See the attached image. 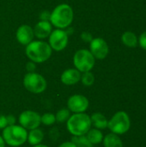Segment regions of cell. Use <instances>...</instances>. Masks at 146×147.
I'll use <instances>...</instances> for the list:
<instances>
[{"label": "cell", "mask_w": 146, "mask_h": 147, "mask_svg": "<svg viewBox=\"0 0 146 147\" xmlns=\"http://www.w3.org/2000/svg\"><path fill=\"white\" fill-rule=\"evenodd\" d=\"M27 57L34 63L46 62L52 55V48L46 41L33 40L26 47Z\"/></svg>", "instance_id": "6da1fadb"}, {"label": "cell", "mask_w": 146, "mask_h": 147, "mask_svg": "<svg viewBox=\"0 0 146 147\" xmlns=\"http://www.w3.org/2000/svg\"><path fill=\"white\" fill-rule=\"evenodd\" d=\"M91 126L90 116L85 113L73 114L66 121L67 130L73 136L86 135Z\"/></svg>", "instance_id": "7a4b0ae2"}, {"label": "cell", "mask_w": 146, "mask_h": 147, "mask_svg": "<svg viewBox=\"0 0 146 147\" xmlns=\"http://www.w3.org/2000/svg\"><path fill=\"white\" fill-rule=\"evenodd\" d=\"M51 24L59 29L68 28L73 21V10L69 4L61 3L54 8L50 15Z\"/></svg>", "instance_id": "3957f363"}, {"label": "cell", "mask_w": 146, "mask_h": 147, "mask_svg": "<svg viewBox=\"0 0 146 147\" xmlns=\"http://www.w3.org/2000/svg\"><path fill=\"white\" fill-rule=\"evenodd\" d=\"M2 137L8 146L17 147L23 145L28 140V131L22 126L11 125L3 129Z\"/></svg>", "instance_id": "277c9868"}, {"label": "cell", "mask_w": 146, "mask_h": 147, "mask_svg": "<svg viewBox=\"0 0 146 147\" xmlns=\"http://www.w3.org/2000/svg\"><path fill=\"white\" fill-rule=\"evenodd\" d=\"M108 127L111 133L121 135L127 133L131 127V120L125 111L116 112L108 121Z\"/></svg>", "instance_id": "5b68a950"}, {"label": "cell", "mask_w": 146, "mask_h": 147, "mask_svg": "<svg viewBox=\"0 0 146 147\" xmlns=\"http://www.w3.org/2000/svg\"><path fill=\"white\" fill-rule=\"evenodd\" d=\"M96 63V59L89 50L80 49L76 52L73 57V64L80 72L90 71Z\"/></svg>", "instance_id": "8992f818"}, {"label": "cell", "mask_w": 146, "mask_h": 147, "mask_svg": "<svg viewBox=\"0 0 146 147\" xmlns=\"http://www.w3.org/2000/svg\"><path fill=\"white\" fill-rule=\"evenodd\" d=\"M23 85L27 90L34 94H40L46 90L47 84L44 77L36 72H28L23 78Z\"/></svg>", "instance_id": "52a82bcc"}, {"label": "cell", "mask_w": 146, "mask_h": 147, "mask_svg": "<svg viewBox=\"0 0 146 147\" xmlns=\"http://www.w3.org/2000/svg\"><path fill=\"white\" fill-rule=\"evenodd\" d=\"M68 34L64 29L57 28L49 35V45L52 50H55L57 52L64 50L68 44Z\"/></svg>", "instance_id": "ba28073f"}, {"label": "cell", "mask_w": 146, "mask_h": 147, "mask_svg": "<svg viewBox=\"0 0 146 147\" xmlns=\"http://www.w3.org/2000/svg\"><path fill=\"white\" fill-rule=\"evenodd\" d=\"M18 121L20 126H22L26 130H32L38 128L41 124L40 121V115L34 111L32 110H26L23 111L18 118Z\"/></svg>", "instance_id": "9c48e42d"}, {"label": "cell", "mask_w": 146, "mask_h": 147, "mask_svg": "<svg viewBox=\"0 0 146 147\" xmlns=\"http://www.w3.org/2000/svg\"><path fill=\"white\" fill-rule=\"evenodd\" d=\"M89 102L86 96L83 95H73L70 96V98L67 101V107L68 109L74 113H84L88 108H89Z\"/></svg>", "instance_id": "30bf717a"}, {"label": "cell", "mask_w": 146, "mask_h": 147, "mask_svg": "<svg viewBox=\"0 0 146 147\" xmlns=\"http://www.w3.org/2000/svg\"><path fill=\"white\" fill-rule=\"evenodd\" d=\"M89 51L95 59H104L109 53V47L102 38H94L89 42Z\"/></svg>", "instance_id": "8fae6325"}, {"label": "cell", "mask_w": 146, "mask_h": 147, "mask_svg": "<svg viewBox=\"0 0 146 147\" xmlns=\"http://www.w3.org/2000/svg\"><path fill=\"white\" fill-rule=\"evenodd\" d=\"M34 37V29L28 25H22L16 31V40L22 45L27 46L33 41Z\"/></svg>", "instance_id": "7c38bea8"}, {"label": "cell", "mask_w": 146, "mask_h": 147, "mask_svg": "<svg viewBox=\"0 0 146 147\" xmlns=\"http://www.w3.org/2000/svg\"><path fill=\"white\" fill-rule=\"evenodd\" d=\"M61 82L65 85H74L81 79V72L76 68L65 70L61 75Z\"/></svg>", "instance_id": "4fadbf2b"}, {"label": "cell", "mask_w": 146, "mask_h": 147, "mask_svg": "<svg viewBox=\"0 0 146 147\" xmlns=\"http://www.w3.org/2000/svg\"><path fill=\"white\" fill-rule=\"evenodd\" d=\"M52 33V24L48 21H40L34 28V36L39 39H45L49 37Z\"/></svg>", "instance_id": "5bb4252c"}, {"label": "cell", "mask_w": 146, "mask_h": 147, "mask_svg": "<svg viewBox=\"0 0 146 147\" xmlns=\"http://www.w3.org/2000/svg\"><path fill=\"white\" fill-rule=\"evenodd\" d=\"M90 121H91V125L99 130H103L108 127V121L104 115L102 113H94L90 116Z\"/></svg>", "instance_id": "9a60e30c"}, {"label": "cell", "mask_w": 146, "mask_h": 147, "mask_svg": "<svg viewBox=\"0 0 146 147\" xmlns=\"http://www.w3.org/2000/svg\"><path fill=\"white\" fill-rule=\"evenodd\" d=\"M104 147H123V142L118 134L110 133L103 138Z\"/></svg>", "instance_id": "2e32d148"}, {"label": "cell", "mask_w": 146, "mask_h": 147, "mask_svg": "<svg viewBox=\"0 0 146 147\" xmlns=\"http://www.w3.org/2000/svg\"><path fill=\"white\" fill-rule=\"evenodd\" d=\"M44 139V134L43 132L38 127L35 129L30 130V132L28 134V140L27 141L31 145V146H36L41 143V141Z\"/></svg>", "instance_id": "e0dca14e"}, {"label": "cell", "mask_w": 146, "mask_h": 147, "mask_svg": "<svg viewBox=\"0 0 146 147\" xmlns=\"http://www.w3.org/2000/svg\"><path fill=\"white\" fill-rule=\"evenodd\" d=\"M121 40L123 44L128 47H136L139 44V39L133 32L126 31L121 35Z\"/></svg>", "instance_id": "ac0fdd59"}, {"label": "cell", "mask_w": 146, "mask_h": 147, "mask_svg": "<svg viewBox=\"0 0 146 147\" xmlns=\"http://www.w3.org/2000/svg\"><path fill=\"white\" fill-rule=\"evenodd\" d=\"M86 137L88 138V140L90 141L92 145H97V144L102 143L104 138L102 131L95 127L90 128L89 130V132L86 134Z\"/></svg>", "instance_id": "d6986e66"}, {"label": "cell", "mask_w": 146, "mask_h": 147, "mask_svg": "<svg viewBox=\"0 0 146 147\" xmlns=\"http://www.w3.org/2000/svg\"><path fill=\"white\" fill-rule=\"evenodd\" d=\"M71 142L77 147H93L94 146L90 143L86 135L73 136L71 139Z\"/></svg>", "instance_id": "ffe728a7"}, {"label": "cell", "mask_w": 146, "mask_h": 147, "mask_svg": "<svg viewBox=\"0 0 146 147\" xmlns=\"http://www.w3.org/2000/svg\"><path fill=\"white\" fill-rule=\"evenodd\" d=\"M70 110L68 109H62L60 110H59L55 115L56 117V121L59 122V123H64V122H66L68 121V119L70 118L71 116V114H70Z\"/></svg>", "instance_id": "44dd1931"}, {"label": "cell", "mask_w": 146, "mask_h": 147, "mask_svg": "<svg viewBox=\"0 0 146 147\" xmlns=\"http://www.w3.org/2000/svg\"><path fill=\"white\" fill-rule=\"evenodd\" d=\"M80 81H82L83 84L84 86H91L93 85V84L95 83V77L94 74L90 71H86L83 72V75H81V79Z\"/></svg>", "instance_id": "7402d4cb"}, {"label": "cell", "mask_w": 146, "mask_h": 147, "mask_svg": "<svg viewBox=\"0 0 146 147\" xmlns=\"http://www.w3.org/2000/svg\"><path fill=\"white\" fill-rule=\"evenodd\" d=\"M40 121L46 126H52L56 122L55 115L52 113H45L40 116Z\"/></svg>", "instance_id": "603a6c76"}, {"label": "cell", "mask_w": 146, "mask_h": 147, "mask_svg": "<svg viewBox=\"0 0 146 147\" xmlns=\"http://www.w3.org/2000/svg\"><path fill=\"white\" fill-rule=\"evenodd\" d=\"M139 44L144 50H146V31L140 34L139 38Z\"/></svg>", "instance_id": "cb8c5ba5"}, {"label": "cell", "mask_w": 146, "mask_h": 147, "mask_svg": "<svg viewBox=\"0 0 146 147\" xmlns=\"http://www.w3.org/2000/svg\"><path fill=\"white\" fill-rule=\"evenodd\" d=\"M81 38H82V40H83V41H85V42H90V41L93 40L91 34L89 33V32H83L82 34H81Z\"/></svg>", "instance_id": "d4e9b609"}, {"label": "cell", "mask_w": 146, "mask_h": 147, "mask_svg": "<svg viewBox=\"0 0 146 147\" xmlns=\"http://www.w3.org/2000/svg\"><path fill=\"white\" fill-rule=\"evenodd\" d=\"M8 126V122H7V119L6 116L0 115V129H3Z\"/></svg>", "instance_id": "484cf974"}, {"label": "cell", "mask_w": 146, "mask_h": 147, "mask_svg": "<svg viewBox=\"0 0 146 147\" xmlns=\"http://www.w3.org/2000/svg\"><path fill=\"white\" fill-rule=\"evenodd\" d=\"M36 68V65H35V63L31 61V62H28L27 65H26V69L28 70V72H34V70Z\"/></svg>", "instance_id": "4316f807"}, {"label": "cell", "mask_w": 146, "mask_h": 147, "mask_svg": "<svg viewBox=\"0 0 146 147\" xmlns=\"http://www.w3.org/2000/svg\"><path fill=\"white\" fill-rule=\"evenodd\" d=\"M50 15H51V13H49L48 11H43V12H41L40 15V21H48L50 19Z\"/></svg>", "instance_id": "83f0119b"}, {"label": "cell", "mask_w": 146, "mask_h": 147, "mask_svg": "<svg viewBox=\"0 0 146 147\" xmlns=\"http://www.w3.org/2000/svg\"><path fill=\"white\" fill-rule=\"evenodd\" d=\"M6 119H7L8 126H11V125H15V124L16 119H15V117L13 115H7V116H6Z\"/></svg>", "instance_id": "f1b7e54d"}, {"label": "cell", "mask_w": 146, "mask_h": 147, "mask_svg": "<svg viewBox=\"0 0 146 147\" xmlns=\"http://www.w3.org/2000/svg\"><path fill=\"white\" fill-rule=\"evenodd\" d=\"M59 147H77L71 141H66L62 143Z\"/></svg>", "instance_id": "f546056e"}, {"label": "cell", "mask_w": 146, "mask_h": 147, "mask_svg": "<svg viewBox=\"0 0 146 147\" xmlns=\"http://www.w3.org/2000/svg\"><path fill=\"white\" fill-rule=\"evenodd\" d=\"M0 147H5V142L1 135H0Z\"/></svg>", "instance_id": "4dcf8cb0"}, {"label": "cell", "mask_w": 146, "mask_h": 147, "mask_svg": "<svg viewBox=\"0 0 146 147\" xmlns=\"http://www.w3.org/2000/svg\"><path fill=\"white\" fill-rule=\"evenodd\" d=\"M33 147H49L46 145H43V144H39V145H36V146H34Z\"/></svg>", "instance_id": "1f68e13d"}]
</instances>
